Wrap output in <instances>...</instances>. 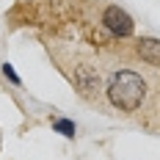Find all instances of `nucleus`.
Masks as SVG:
<instances>
[{"label": "nucleus", "instance_id": "f257e3e1", "mask_svg": "<svg viewBox=\"0 0 160 160\" xmlns=\"http://www.w3.org/2000/svg\"><path fill=\"white\" fill-rule=\"evenodd\" d=\"M108 97L119 111H127V113L138 111L146 97V80L141 75H135V72H127V69L116 72L111 86H108Z\"/></svg>", "mask_w": 160, "mask_h": 160}, {"label": "nucleus", "instance_id": "f03ea898", "mask_svg": "<svg viewBox=\"0 0 160 160\" xmlns=\"http://www.w3.org/2000/svg\"><path fill=\"white\" fill-rule=\"evenodd\" d=\"M102 22H105V28L116 36H130L132 33V17L127 11H122L119 6H108L105 11H102Z\"/></svg>", "mask_w": 160, "mask_h": 160}, {"label": "nucleus", "instance_id": "7ed1b4c3", "mask_svg": "<svg viewBox=\"0 0 160 160\" xmlns=\"http://www.w3.org/2000/svg\"><path fill=\"white\" fill-rule=\"evenodd\" d=\"M158 50H160L158 39H141V42H138V55H141L149 66H158V64H160Z\"/></svg>", "mask_w": 160, "mask_h": 160}, {"label": "nucleus", "instance_id": "20e7f679", "mask_svg": "<svg viewBox=\"0 0 160 160\" xmlns=\"http://www.w3.org/2000/svg\"><path fill=\"white\" fill-rule=\"evenodd\" d=\"M52 127L58 130V132H64L66 138H72V135H75V124H72V122H66V119H55V122H52Z\"/></svg>", "mask_w": 160, "mask_h": 160}, {"label": "nucleus", "instance_id": "39448f33", "mask_svg": "<svg viewBox=\"0 0 160 160\" xmlns=\"http://www.w3.org/2000/svg\"><path fill=\"white\" fill-rule=\"evenodd\" d=\"M3 75H6V78L11 80V83H19V78H17V72H14V69H11L8 64H3Z\"/></svg>", "mask_w": 160, "mask_h": 160}]
</instances>
